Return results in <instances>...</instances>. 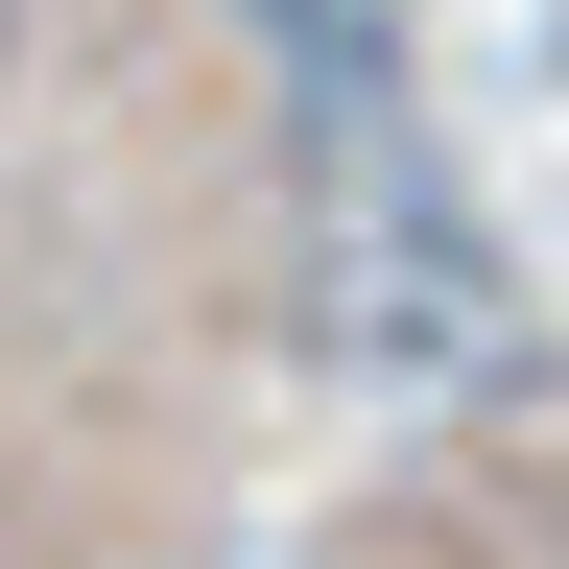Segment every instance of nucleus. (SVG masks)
Returning <instances> with one entry per match:
<instances>
[{"label": "nucleus", "instance_id": "nucleus-1", "mask_svg": "<svg viewBox=\"0 0 569 569\" xmlns=\"http://www.w3.org/2000/svg\"><path fill=\"white\" fill-rule=\"evenodd\" d=\"M238 24H261L284 71H309V96H332L356 142H380V119H403V0H238Z\"/></svg>", "mask_w": 569, "mask_h": 569}]
</instances>
